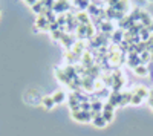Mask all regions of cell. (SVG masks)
I'll return each mask as SVG.
<instances>
[{
    "instance_id": "obj_1",
    "label": "cell",
    "mask_w": 153,
    "mask_h": 136,
    "mask_svg": "<svg viewBox=\"0 0 153 136\" xmlns=\"http://www.w3.org/2000/svg\"><path fill=\"white\" fill-rule=\"evenodd\" d=\"M69 8H71V3L68 2V0H58V2H55V3H54L52 11H54V12H57V14H61V12L68 11Z\"/></svg>"
},
{
    "instance_id": "obj_2",
    "label": "cell",
    "mask_w": 153,
    "mask_h": 136,
    "mask_svg": "<svg viewBox=\"0 0 153 136\" xmlns=\"http://www.w3.org/2000/svg\"><path fill=\"white\" fill-rule=\"evenodd\" d=\"M35 26H37V28H40V29H49L51 23L48 21V18H46L45 16H38V18H37V23H35Z\"/></svg>"
},
{
    "instance_id": "obj_3",
    "label": "cell",
    "mask_w": 153,
    "mask_h": 136,
    "mask_svg": "<svg viewBox=\"0 0 153 136\" xmlns=\"http://www.w3.org/2000/svg\"><path fill=\"white\" fill-rule=\"evenodd\" d=\"M109 104H112L113 107L115 106H120L121 104V93L120 92H113L109 95Z\"/></svg>"
},
{
    "instance_id": "obj_4",
    "label": "cell",
    "mask_w": 153,
    "mask_h": 136,
    "mask_svg": "<svg viewBox=\"0 0 153 136\" xmlns=\"http://www.w3.org/2000/svg\"><path fill=\"white\" fill-rule=\"evenodd\" d=\"M52 100H54L55 104H61V103H65L66 95H65V92H63V90H57V92L52 95Z\"/></svg>"
},
{
    "instance_id": "obj_5",
    "label": "cell",
    "mask_w": 153,
    "mask_h": 136,
    "mask_svg": "<svg viewBox=\"0 0 153 136\" xmlns=\"http://www.w3.org/2000/svg\"><path fill=\"white\" fill-rule=\"evenodd\" d=\"M120 57H121V52L120 51H110V54H109V58H110V61H112L115 66H118L121 63Z\"/></svg>"
},
{
    "instance_id": "obj_6",
    "label": "cell",
    "mask_w": 153,
    "mask_h": 136,
    "mask_svg": "<svg viewBox=\"0 0 153 136\" xmlns=\"http://www.w3.org/2000/svg\"><path fill=\"white\" fill-rule=\"evenodd\" d=\"M40 103H42V104H43V107H45V109H48V110H51V109H52V107L55 106V103H54V100H52V96H43Z\"/></svg>"
},
{
    "instance_id": "obj_7",
    "label": "cell",
    "mask_w": 153,
    "mask_h": 136,
    "mask_svg": "<svg viewBox=\"0 0 153 136\" xmlns=\"http://www.w3.org/2000/svg\"><path fill=\"white\" fill-rule=\"evenodd\" d=\"M92 121H94V124H95L97 127H106V124H107V121L104 119V116L100 115V113H98L97 116H94Z\"/></svg>"
},
{
    "instance_id": "obj_8",
    "label": "cell",
    "mask_w": 153,
    "mask_h": 136,
    "mask_svg": "<svg viewBox=\"0 0 153 136\" xmlns=\"http://www.w3.org/2000/svg\"><path fill=\"white\" fill-rule=\"evenodd\" d=\"M132 96H133V90H132V92H127V93H121V104H120V106L130 104V101H132Z\"/></svg>"
},
{
    "instance_id": "obj_9",
    "label": "cell",
    "mask_w": 153,
    "mask_h": 136,
    "mask_svg": "<svg viewBox=\"0 0 153 136\" xmlns=\"http://www.w3.org/2000/svg\"><path fill=\"white\" fill-rule=\"evenodd\" d=\"M133 93H135V95H138L139 98H143V100L149 96V92H147V89H146V87H143V86H139V87H136V89L133 90Z\"/></svg>"
},
{
    "instance_id": "obj_10",
    "label": "cell",
    "mask_w": 153,
    "mask_h": 136,
    "mask_svg": "<svg viewBox=\"0 0 153 136\" xmlns=\"http://www.w3.org/2000/svg\"><path fill=\"white\" fill-rule=\"evenodd\" d=\"M72 2L76 8H80V9H86V8H89V5H91V0H72Z\"/></svg>"
},
{
    "instance_id": "obj_11",
    "label": "cell",
    "mask_w": 153,
    "mask_h": 136,
    "mask_svg": "<svg viewBox=\"0 0 153 136\" xmlns=\"http://www.w3.org/2000/svg\"><path fill=\"white\" fill-rule=\"evenodd\" d=\"M147 67L146 66H143V64H139V66H136L135 67V73H136V75L138 77H147Z\"/></svg>"
},
{
    "instance_id": "obj_12",
    "label": "cell",
    "mask_w": 153,
    "mask_h": 136,
    "mask_svg": "<svg viewBox=\"0 0 153 136\" xmlns=\"http://www.w3.org/2000/svg\"><path fill=\"white\" fill-rule=\"evenodd\" d=\"M101 31H103V32H113V24L110 21L101 23Z\"/></svg>"
},
{
    "instance_id": "obj_13",
    "label": "cell",
    "mask_w": 153,
    "mask_h": 136,
    "mask_svg": "<svg viewBox=\"0 0 153 136\" xmlns=\"http://www.w3.org/2000/svg\"><path fill=\"white\" fill-rule=\"evenodd\" d=\"M120 2H121V0H107V3H109V8H117Z\"/></svg>"
},
{
    "instance_id": "obj_14",
    "label": "cell",
    "mask_w": 153,
    "mask_h": 136,
    "mask_svg": "<svg viewBox=\"0 0 153 136\" xmlns=\"http://www.w3.org/2000/svg\"><path fill=\"white\" fill-rule=\"evenodd\" d=\"M113 37H115V38H117L115 41H121V31H117V32L113 34Z\"/></svg>"
},
{
    "instance_id": "obj_15",
    "label": "cell",
    "mask_w": 153,
    "mask_h": 136,
    "mask_svg": "<svg viewBox=\"0 0 153 136\" xmlns=\"http://www.w3.org/2000/svg\"><path fill=\"white\" fill-rule=\"evenodd\" d=\"M25 2H26L28 5H31V6H34V5L37 3V0H25Z\"/></svg>"
},
{
    "instance_id": "obj_16",
    "label": "cell",
    "mask_w": 153,
    "mask_h": 136,
    "mask_svg": "<svg viewBox=\"0 0 153 136\" xmlns=\"http://www.w3.org/2000/svg\"><path fill=\"white\" fill-rule=\"evenodd\" d=\"M94 2H101V0H94Z\"/></svg>"
},
{
    "instance_id": "obj_17",
    "label": "cell",
    "mask_w": 153,
    "mask_h": 136,
    "mask_svg": "<svg viewBox=\"0 0 153 136\" xmlns=\"http://www.w3.org/2000/svg\"><path fill=\"white\" fill-rule=\"evenodd\" d=\"M152 2H153V0H152Z\"/></svg>"
}]
</instances>
